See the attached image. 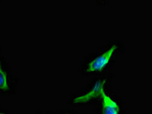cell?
Instances as JSON below:
<instances>
[{"instance_id":"5b68a950","label":"cell","mask_w":152,"mask_h":114,"mask_svg":"<svg viewBox=\"0 0 152 114\" xmlns=\"http://www.w3.org/2000/svg\"><path fill=\"white\" fill-rule=\"evenodd\" d=\"M0 114H7L6 110H0Z\"/></svg>"},{"instance_id":"3957f363","label":"cell","mask_w":152,"mask_h":114,"mask_svg":"<svg viewBox=\"0 0 152 114\" xmlns=\"http://www.w3.org/2000/svg\"><path fill=\"white\" fill-rule=\"evenodd\" d=\"M12 82L9 71L4 66L0 57V93H8L12 90Z\"/></svg>"},{"instance_id":"6da1fadb","label":"cell","mask_w":152,"mask_h":114,"mask_svg":"<svg viewBox=\"0 0 152 114\" xmlns=\"http://www.w3.org/2000/svg\"><path fill=\"white\" fill-rule=\"evenodd\" d=\"M116 49V45H113L107 50L102 52V53L99 54L91 59L86 65V68L85 69L86 73H93L102 71L110 63Z\"/></svg>"},{"instance_id":"277c9868","label":"cell","mask_w":152,"mask_h":114,"mask_svg":"<svg viewBox=\"0 0 152 114\" xmlns=\"http://www.w3.org/2000/svg\"><path fill=\"white\" fill-rule=\"evenodd\" d=\"M101 97L103 101V114H118L119 107L118 103L113 100L109 96L106 95L105 91H102Z\"/></svg>"},{"instance_id":"7a4b0ae2","label":"cell","mask_w":152,"mask_h":114,"mask_svg":"<svg viewBox=\"0 0 152 114\" xmlns=\"http://www.w3.org/2000/svg\"><path fill=\"white\" fill-rule=\"evenodd\" d=\"M106 80L96 81L90 91H88L87 92L80 96H77L73 99V102L74 103L82 104V103H86L91 101L98 97H101L102 91H104V85L106 84Z\"/></svg>"},{"instance_id":"8992f818","label":"cell","mask_w":152,"mask_h":114,"mask_svg":"<svg viewBox=\"0 0 152 114\" xmlns=\"http://www.w3.org/2000/svg\"><path fill=\"white\" fill-rule=\"evenodd\" d=\"M61 114H71L70 113H61Z\"/></svg>"}]
</instances>
